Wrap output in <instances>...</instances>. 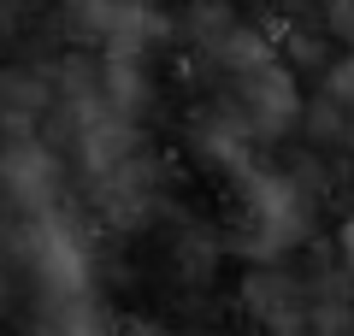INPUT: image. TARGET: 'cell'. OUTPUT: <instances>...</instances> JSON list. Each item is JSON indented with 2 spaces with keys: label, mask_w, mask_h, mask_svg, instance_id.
<instances>
[{
  "label": "cell",
  "mask_w": 354,
  "mask_h": 336,
  "mask_svg": "<svg viewBox=\"0 0 354 336\" xmlns=\"http://www.w3.org/2000/svg\"><path fill=\"white\" fill-rule=\"evenodd\" d=\"M348 254H354V224H348Z\"/></svg>",
  "instance_id": "6da1fadb"
},
{
  "label": "cell",
  "mask_w": 354,
  "mask_h": 336,
  "mask_svg": "<svg viewBox=\"0 0 354 336\" xmlns=\"http://www.w3.org/2000/svg\"><path fill=\"white\" fill-rule=\"evenodd\" d=\"M142 336H160V330H142Z\"/></svg>",
  "instance_id": "7a4b0ae2"
}]
</instances>
